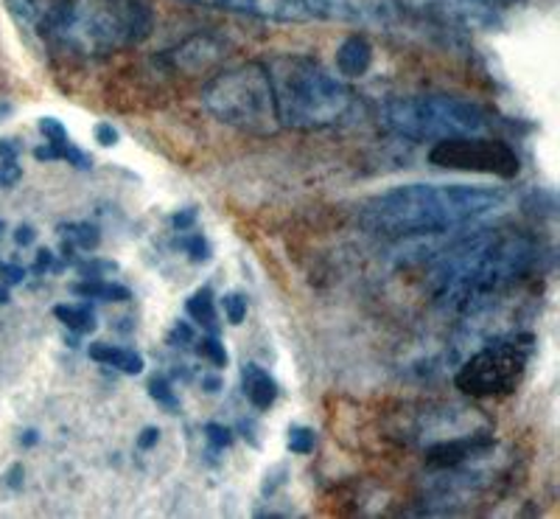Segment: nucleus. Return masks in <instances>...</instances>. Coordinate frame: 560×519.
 Listing matches in <instances>:
<instances>
[{"label": "nucleus", "instance_id": "f257e3e1", "mask_svg": "<svg viewBox=\"0 0 560 519\" xmlns=\"http://www.w3.org/2000/svg\"><path fill=\"white\" fill-rule=\"evenodd\" d=\"M541 262V242L524 231H479L443 253L432 276L434 301L477 314L508 296Z\"/></svg>", "mask_w": 560, "mask_h": 519}, {"label": "nucleus", "instance_id": "f03ea898", "mask_svg": "<svg viewBox=\"0 0 560 519\" xmlns=\"http://www.w3.org/2000/svg\"><path fill=\"white\" fill-rule=\"evenodd\" d=\"M508 203L502 188L465 183H409L368 199L359 219L378 237H438L490 217Z\"/></svg>", "mask_w": 560, "mask_h": 519}, {"label": "nucleus", "instance_id": "7ed1b4c3", "mask_svg": "<svg viewBox=\"0 0 560 519\" xmlns=\"http://www.w3.org/2000/svg\"><path fill=\"white\" fill-rule=\"evenodd\" d=\"M152 28L154 14L143 0H62L45 39L70 57L102 59L140 45Z\"/></svg>", "mask_w": 560, "mask_h": 519}, {"label": "nucleus", "instance_id": "20e7f679", "mask_svg": "<svg viewBox=\"0 0 560 519\" xmlns=\"http://www.w3.org/2000/svg\"><path fill=\"white\" fill-rule=\"evenodd\" d=\"M264 65L272 82L280 127L312 132L348 118L353 93L319 59L306 54H278Z\"/></svg>", "mask_w": 560, "mask_h": 519}, {"label": "nucleus", "instance_id": "39448f33", "mask_svg": "<svg viewBox=\"0 0 560 519\" xmlns=\"http://www.w3.org/2000/svg\"><path fill=\"white\" fill-rule=\"evenodd\" d=\"M387 132L407 141H448L465 135H488L493 116L468 99L448 93H418V96L389 99L378 113Z\"/></svg>", "mask_w": 560, "mask_h": 519}, {"label": "nucleus", "instance_id": "423d86ee", "mask_svg": "<svg viewBox=\"0 0 560 519\" xmlns=\"http://www.w3.org/2000/svg\"><path fill=\"white\" fill-rule=\"evenodd\" d=\"M202 104L217 122L247 135H275L280 129L272 82L264 62H242L217 73L202 90Z\"/></svg>", "mask_w": 560, "mask_h": 519}, {"label": "nucleus", "instance_id": "0eeeda50", "mask_svg": "<svg viewBox=\"0 0 560 519\" xmlns=\"http://www.w3.org/2000/svg\"><path fill=\"white\" fill-rule=\"evenodd\" d=\"M535 351L533 334H510L479 348L457 371V388L468 396L488 399L513 393L522 385Z\"/></svg>", "mask_w": 560, "mask_h": 519}, {"label": "nucleus", "instance_id": "6e6552de", "mask_svg": "<svg viewBox=\"0 0 560 519\" xmlns=\"http://www.w3.org/2000/svg\"><path fill=\"white\" fill-rule=\"evenodd\" d=\"M429 163L448 169V172L493 174L502 180H513L522 172V158L516 154V149L502 138H488V135H465V138L438 141L429 152Z\"/></svg>", "mask_w": 560, "mask_h": 519}, {"label": "nucleus", "instance_id": "1a4fd4ad", "mask_svg": "<svg viewBox=\"0 0 560 519\" xmlns=\"http://www.w3.org/2000/svg\"><path fill=\"white\" fill-rule=\"evenodd\" d=\"M306 14L359 26H387L393 23L398 0H292Z\"/></svg>", "mask_w": 560, "mask_h": 519}, {"label": "nucleus", "instance_id": "9d476101", "mask_svg": "<svg viewBox=\"0 0 560 519\" xmlns=\"http://www.w3.org/2000/svg\"><path fill=\"white\" fill-rule=\"evenodd\" d=\"M493 449L490 432H463V436H448L427 447V463L434 469L463 466L468 461L485 458Z\"/></svg>", "mask_w": 560, "mask_h": 519}, {"label": "nucleus", "instance_id": "9b49d317", "mask_svg": "<svg viewBox=\"0 0 560 519\" xmlns=\"http://www.w3.org/2000/svg\"><path fill=\"white\" fill-rule=\"evenodd\" d=\"M39 132L45 135V147L34 149L37 161H65L68 166H77L82 172L93 166V161L73 143V138H70L68 129H65V124L59 118H39Z\"/></svg>", "mask_w": 560, "mask_h": 519}, {"label": "nucleus", "instance_id": "f8f14e48", "mask_svg": "<svg viewBox=\"0 0 560 519\" xmlns=\"http://www.w3.org/2000/svg\"><path fill=\"white\" fill-rule=\"evenodd\" d=\"M188 3H199V7L224 9V12L249 14V18L261 20H280V23H300L308 14L292 3V0H188Z\"/></svg>", "mask_w": 560, "mask_h": 519}, {"label": "nucleus", "instance_id": "ddd939ff", "mask_svg": "<svg viewBox=\"0 0 560 519\" xmlns=\"http://www.w3.org/2000/svg\"><path fill=\"white\" fill-rule=\"evenodd\" d=\"M3 3H7L9 14H12L20 28L39 34V37L48 34L59 9H62V0H3Z\"/></svg>", "mask_w": 560, "mask_h": 519}, {"label": "nucleus", "instance_id": "4468645a", "mask_svg": "<svg viewBox=\"0 0 560 519\" xmlns=\"http://www.w3.org/2000/svg\"><path fill=\"white\" fill-rule=\"evenodd\" d=\"M222 54H224V45L219 43V39L202 37V34H199V37L185 39L177 51L168 54V62H172L174 68H179V71L199 73L205 71V68H210L213 62H219Z\"/></svg>", "mask_w": 560, "mask_h": 519}, {"label": "nucleus", "instance_id": "2eb2a0df", "mask_svg": "<svg viewBox=\"0 0 560 519\" xmlns=\"http://www.w3.org/2000/svg\"><path fill=\"white\" fill-rule=\"evenodd\" d=\"M373 65V45L362 34H350L337 48V71L339 77L359 79L370 71Z\"/></svg>", "mask_w": 560, "mask_h": 519}, {"label": "nucleus", "instance_id": "dca6fc26", "mask_svg": "<svg viewBox=\"0 0 560 519\" xmlns=\"http://www.w3.org/2000/svg\"><path fill=\"white\" fill-rule=\"evenodd\" d=\"M242 385H244V396L249 399V404H253L255 411H269V407L278 402V393H280L278 382H275L261 366H253V362L244 366Z\"/></svg>", "mask_w": 560, "mask_h": 519}, {"label": "nucleus", "instance_id": "f3484780", "mask_svg": "<svg viewBox=\"0 0 560 519\" xmlns=\"http://www.w3.org/2000/svg\"><path fill=\"white\" fill-rule=\"evenodd\" d=\"M88 354L93 362H98V366L115 368V371L129 373V377H138V373H143V368H147L143 357H140L138 351H132V348L109 346V343H90Z\"/></svg>", "mask_w": 560, "mask_h": 519}, {"label": "nucleus", "instance_id": "a211bd4d", "mask_svg": "<svg viewBox=\"0 0 560 519\" xmlns=\"http://www.w3.org/2000/svg\"><path fill=\"white\" fill-rule=\"evenodd\" d=\"M70 292L82 298V301H104V303L132 301V292H129L124 284L104 281V278H82V281L70 284Z\"/></svg>", "mask_w": 560, "mask_h": 519}, {"label": "nucleus", "instance_id": "6ab92c4d", "mask_svg": "<svg viewBox=\"0 0 560 519\" xmlns=\"http://www.w3.org/2000/svg\"><path fill=\"white\" fill-rule=\"evenodd\" d=\"M54 318L77 334H88L96 328V314L88 303H59L54 307Z\"/></svg>", "mask_w": 560, "mask_h": 519}, {"label": "nucleus", "instance_id": "aec40b11", "mask_svg": "<svg viewBox=\"0 0 560 519\" xmlns=\"http://www.w3.org/2000/svg\"><path fill=\"white\" fill-rule=\"evenodd\" d=\"M185 309H188V314H191L194 321H197L199 326L208 328L210 334L219 332L217 301H213V292H210L208 287L199 289V292H194V296L188 298V303H185Z\"/></svg>", "mask_w": 560, "mask_h": 519}, {"label": "nucleus", "instance_id": "412c9836", "mask_svg": "<svg viewBox=\"0 0 560 519\" xmlns=\"http://www.w3.org/2000/svg\"><path fill=\"white\" fill-rule=\"evenodd\" d=\"M59 233L65 237V242L79 247V251H96L102 244V233H98L96 224L90 222H68L59 228Z\"/></svg>", "mask_w": 560, "mask_h": 519}, {"label": "nucleus", "instance_id": "4be33fe9", "mask_svg": "<svg viewBox=\"0 0 560 519\" xmlns=\"http://www.w3.org/2000/svg\"><path fill=\"white\" fill-rule=\"evenodd\" d=\"M314 447H317V432L312 427H303V424L289 427V449L294 455H312Z\"/></svg>", "mask_w": 560, "mask_h": 519}, {"label": "nucleus", "instance_id": "5701e85b", "mask_svg": "<svg viewBox=\"0 0 560 519\" xmlns=\"http://www.w3.org/2000/svg\"><path fill=\"white\" fill-rule=\"evenodd\" d=\"M149 396H152L160 407H166L168 413L179 411V399L177 393H174V385L166 377H154L152 382H149Z\"/></svg>", "mask_w": 560, "mask_h": 519}, {"label": "nucleus", "instance_id": "b1692460", "mask_svg": "<svg viewBox=\"0 0 560 519\" xmlns=\"http://www.w3.org/2000/svg\"><path fill=\"white\" fill-rule=\"evenodd\" d=\"M179 247H183L185 253H188V258H191L194 264H205L210 262V244L208 239L202 237V233H188L185 231V237L179 239Z\"/></svg>", "mask_w": 560, "mask_h": 519}, {"label": "nucleus", "instance_id": "393cba45", "mask_svg": "<svg viewBox=\"0 0 560 519\" xmlns=\"http://www.w3.org/2000/svg\"><path fill=\"white\" fill-rule=\"evenodd\" d=\"M197 354L202 359H208V362H213L217 368L228 366V351H224L222 341H219L217 334H208V337H202V341L197 343Z\"/></svg>", "mask_w": 560, "mask_h": 519}, {"label": "nucleus", "instance_id": "a878e982", "mask_svg": "<svg viewBox=\"0 0 560 519\" xmlns=\"http://www.w3.org/2000/svg\"><path fill=\"white\" fill-rule=\"evenodd\" d=\"M222 309L224 318H228L233 326H238V323L247 318V298H244L242 292H230V296L222 298Z\"/></svg>", "mask_w": 560, "mask_h": 519}, {"label": "nucleus", "instance_id": "bb28decb", "mask_svg": "<svg viewBox=\"0 0 560 519\" xmlns=\"http://www.w3.org/2000/svg\"><path fill=\"white\" fill-rule=\"evenodd\" d=\"M205 438H208V443L217 452H222V449H230L233 447V430L230 427H224V424H205Z\"/></svg>", "mask_w": 560, "mask_h": 519}, {"label": "nucleus", "instance_id": "cd10ccee", "mask_svg": "<svg viewBox=\"0 0 560 519\" xmlns=\"http://www.w3.org/2000/svg\"><path fill=\"white\" fill-rule=\"evenodd\" d=\"M77 269L82 278H104L118 267L113 262H104V258H88V262H77Z\"/></svg>", "mask_w": 560, "mask_h": 519}, {"label": "nucleus", "instance_id": "c85d7f7f", "mask_svg": "<svg viewBox=\"0 0 560 519\" xmlns=\"http://www.w3.org/2000/svg\"><path fill=\"white\" fill-rule=\"evenodd\" d=\"M23 278H26V269L20 267V264L0 262V284H3V287H14V284H23Z\"/></svg>", "mask_w": 560, "mask_h": 519}, {"label": "nucleus", "instance_id": "c756f323", "mask_svg": "<svg viewBox=\"0 0 560 519\" xmlns=\"http://www.w3.org/2000/svg\"><path fill=\"white\" fill-rule=\"evenodd\" d=\"M20 177H23V169H20L18 161H0V186H14Z\"/></svg>", "mask_w": 560, "mask_h": 519}, {"label": "nucleus", "instance_id": "7c9ffc66", "mask_svg": "<svg viewBox=\"0 0 560 519\" xmlns=\"http://www.w3.org/2000/svg\"><path fill=\"white\" fill-rule=\"evenodd\" d=\"M96 141L102 143V147H115V143H118V129L107 122L96 124Z\"/></svg>", "mask_w": 560, "mask_h": 519}, {"label": "nucleus", "instance_id": "2f4dec72", "mask_svg": "<svg viewBox=\"0 0 560 519\" xmlns=\"http://www.w3.org/2000/svg\"><path fill=\"white\" fill-rule=\"evenodd\" d=\"M194 222H197V211H194V208H185V211H177V214H174V217H172L174 231H179V233L188 231V228H191Z\"/></svg>", "mask_w": 560, "mask_h": 519}, {"label": "nucleus", "instance_id": "473e14b6", "mask_svg": "<svg viewBox=\"0 0 560 519\" xmlns=\"http://www.w3.org/2000/svg\"><path fill=\"white\" fill-rule=\"evenodd\" d=\"M283 483H287V469L278 466L272 475H267V481H264V494H269V497H272V494L283 486Z\"/></svg>", "mask_w": 560, "mask_h": 519}, {"label": "nucleus", "instance_id": "72a5a7b5", "mask_svg": "<svg viewBox=\"0 0 560 519\" xmlns=\"http://www.w3.org/2000/svg\"><path fill=\"white\" fill-rule=\"evenodd\" d=\"M20 143L14 138H0V161H18Z\"/></svg>", "mask_w": 560, "mask_h": 519}, {"label": "nucleus", "instance_id": "f704fd0d", "mask_svg": "<svg viewBox=\"0 0 560 519\" xmlns=\"http://www.w3.org/2000/svg\"><path fill=\"white\" fill-rule=\"evenodd\" d=\"M23 475H26V472H23V466H20V463H14L7 475H3V481H7V486L12 488V492H18V488H23Z\"/></svg>", "mask_w": 560, "mask_h": 519}, {"label": "nucleus", "instance_id": "c9c22d12", "mask_svg": "<svg viewBox=\"0 0 560 519\" xmlns=\"http://www.w3.org/2000/svg\"><path fill=\"white\" fill-rule=\"evenodd\" d=\"M158 441H160V430H158V427H147V430H143V432H140V436H138V447H140V449L158 447Z\"/></svg>", "mask_w": 560, "mask_h": 519}, {"label": "nucleus", "instance_id": "e433bc0d", "mask_svg": "<svg viewBox=\"0 0 560 519\" xmlns=\"http://www.w3.org/2000/svg\"><path fill=\"white\" fill-rule=\"evenodd\" d=\"M34 239H37V233H34L32 224H20L18 231H14V242H18L20 247H28V244H32Z\"/></svg>", "mask_w": 560, "mask_h": 519}, {"label": "nucleus", "instance_id": "4c0bfd02", "mask_svg": "<svg viewBox=\"0 0 560 519\" xmlns=\"http://www.w3.org/2000/svg\"><path fill=\"white\" fill-rule=\"evenodd\" d=\"M48 269H54V253L39 251L37 262H34V273H37V276H43V273H48Z\"/></svg>", "mask_w": 560, "mask_h": 519}, {"label": "nucleus", "instance_id": "58836bf2", "mask_svg": "<svg viewBox=\"0 0 560 519\" xmlns=\"http://www.w3.org/2000/svg\"><path fill=\"white\" fill-rule=\"evenodd\" d=\"M194 343V328L188 323H177L172 332V343Z\"/></svg>", "mask_w": 560, "mask_h": 519}, {"label": "nucleus", "instance_id": "ea45409f", "mask_svg": "<svg viewBox=\"0 0 560 519\" xmlns=\"http://www.w3.org/2000/svg\"><path fill=\"white\" fill-rule=\"evenodd\" d=\"M224 388V382L219 377H202V391L205 393H219Z\"/></svg>", "mask_w": 560, "mask_h": 519}, {"label": "nucleus", "instance_id": "a19ab883", "mask_svg": "<svg viewBox=\"0 0 560 519\" xmlns=\"http://www.w3.org/2000/svg\"><path fill=\"white\" fill-rule=\"evenodd\" d=\"M37 441H39L37 430H26V432H23V438H20V443H23V447H34Z\"/></svg>", "mask_w": 560, "mask_h": 519}, {"label": "nucleus", "instance_id": "79ce46f5", "mask_svg": "<svg viewBox=\"0 0 560 519\" xmlns=\"http://www.w3.org/2000/svg\"><path fill=\"white\" fill-rule=\"evenodd\" d=\"M9 113H12V104H9V102H0V122H3V118H7Z\"/></svg>", "mask_w": 560, "mask_h": 519}, {"label": "nucleus", "instance_id": "37998d69", "mask_svg": "<svg viewBox=\"0 0 560 519\" xmlns=\"http://www.w3.org/2000/svg\"><path fill=\"white\" fill-rule=\"evenodd\" d=\"M0 303H9V289L0 287Z\"/></svg>", "mask_w": 560, "mask_h": 519}, {"label": "nucleus", "instance_id": "c03bdc74", "mask_svg": "<svg viewBox=\"0 0 560 519\" xmlns=\"http://www.w3.org/2000/svg\"><path fill=\"white\" fill-rule=\"evenodd\" d=\"M0 228H3V224H0Z\"/></svg>", "mask_w": 560, "mask_h": 519}]
</instances>
